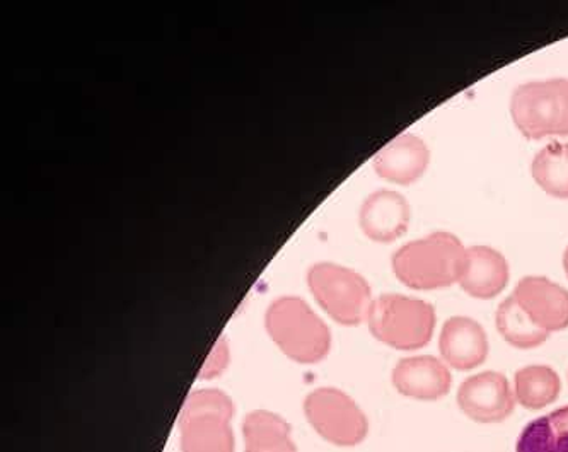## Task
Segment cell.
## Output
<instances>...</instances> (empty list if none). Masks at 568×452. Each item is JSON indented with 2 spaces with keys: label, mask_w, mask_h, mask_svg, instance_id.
<instances>
[{
  "label": "cell",
  "mask_w": 568,
  "mask_h": 452,
  "mask_svg": "<svg viewBox=\"0 0 568 452\" xmlns=\"http://www.w3.org/2000/svg\"><path fill=\"white\" fill-rule=\"evenodd\" d=\"M466 248L458 235L437 231L410 241L393 257V270L399 282L415 291L450 288L462 280Z\"/></svg>",
  "instance_id": "1"
},
{
  "label": "cell",
  "mask_w": 568,
  "mask_h": 452,
  "mask_svg": "<svg viewBox=\"0 0 568 452\" xmlns=\"http://www.w3.org/2000/svg\"><path fill=\"white\" fill-rule=\"evenodd\" d=\"M266 330L282 352L301 364L323 361L332 346L328 327L300 298H282L270 305Z\"/></svg>",
  "instance_id": "2"
},
{
  "label": "cell",
  "mask_w": 568,
  "mask_h": 452,
  "mask_svg": "<svg viewBox=\"0 0 568 452\" xmlns=\"http://www.w3.org/2000/svg\"><path fill=\"white\" fill-rule=\"evenodd\" d=\"M436 309L422 299L384 294L373 302L369 330L374 339L396 350H418L428 345L436 330Z\"/></svg>",
  "instance_id": "3"
},
{
  "label": "cell",
  "mask_w": 568,
  "mask_h": 452,
  "mask_svg": "<svg viewBox=\"0 0 568 452\" xmlns=\"http://www.w3.org/2000/svg\"><path fill=\"white\" fill-rule=\"evenodd\" d=\"M233 415V401L222 391L190 394L178 422L181 452H234Z\"/></svg>",
  "instance_id": "4"
},
{
  "label": "cell",
  "mask_w": 568,
  "mask_h": 452,
  "mask_svg": "<svg viewBox=\"0 0 568 452\" xmlns=\"http://www.w3.org/2000/svg\"><path fill=\"white\" fill-rule=\"evenodd\" d=\"M510 114L526 139L568 137V79L519 86L510 98Z\"/></svg>",
  "instance_id": "5"
},
{
  "label": "cell",
  "mask_w": 568,
  "mask_h": 452,
  "mask_svg": "<svg viewBox=\"0 0 568 452\" xmlns=\"http://www.w3.org/2000/svg\"><path fill=\"white\" fill-rule=\"evenodd\" d=\"M307 280L314 298L336 323L357 327L369 318L374 302L369 283L354 270L317 263Z\"/></svg>",
  "instance_id": "6"
},
{
  "label": "cell",
  "mask_w": 568,
  "mask_h": 452,
  "mask_svg": "<svg viewBox=\"0 0 568 452\" xmlns=\"http://www.w3.org/2000/svg\"><path fill=\"white\" fill-rule=\"evenodd\" d=\"M304 413L317 434L342 448L361 444L369 432V422L358 404L335 388L313 391L304 401Z\"/></svg>",
  "instance_id": "7"
},
{
  "label": "cell",
  "mask_w": 568,
  "mask_h": 452,
  "mask_svg": "<svg viewBox=\"0 0 568 452\" xmlns=\"http://www.w3.org/2000/svg\"><path fill=\"white\" fill-rule=\"evenodd\" d=\"M458 404L466 416L478 423H498L509 419L516 406V394L500 372L471 375L459 386Z\"/></svg>",
  "instance_id": "8"
},
{
  "label": "cell",
  "mask_w": 568,
  "mask_h": 452,
  "mask_svg": "<svg viewBox=\"0 0 568 452\" xmlns=\"http://www.w3.org/2000/svg\"><path fill=\"white\" fill-rule=\"evenodd\" d=\"M513 298L542 331L551 333L568 327V291L547 277L520 279Z\"/></svg>",
  "instance_id": "9"
},
{
  "label": "cell",
  "mask_w": 568,
  "mask_h": 452,
  "mask_svg": "<svg viewBox=\"0 0 568 452\" xmlns=\"http://www.w3.org/2000/svg\"><path fill=\"white\" fill-rule=\"evenodd\" d=\"M393 384L403 396L436 401L449 393L453 375L447 365L436 356H408L396 364Z\"/></svg>",
  "instance_id": "10"
},
{
  "label": "cell",
  "mask_w": 568,
  "mask_h": 452,
  "mask_svg": "<svg viewBox=\"0 0 568 452\" xmlns=\"http://www.w3.org/2000/svg\"><path fill=\"white\" fill-rule=\"evenodd\" d=\"M444 362L458 371L480 368L488 356V339L478 321L454 317L444 323L439 337Z\"/></svg>",
  "instance_id": "11"
},
{
  "label": "cell",
  "mask_w": 568,
  "mask_h": 452,
  "mask_svg": "<svg viewBox=\"0 0 568 452\" xmlns=\"http://www.w3.org/2000/svg\"><path fill=\"white\" fill-rule=\"evenodd\" d=\"M410 205L405 197L392 190H379L361 209V228L376 243H393L410 224Z\"/></svg>",
  "instance_id": "12"
},
{
  "label": "cell",
  "mask_w": 568,
  "mask_h": 452,
  "mask_svg": "<svg viewBox=\"0 0 568 452\" xmlns=\"http://www.w3.org/2000/svg\"><path fill=\"white\" fill-rule=\"evenodd\" d=\"M430 162V151L420 137L403 133L381 149L374 158V170L384 180L412 184L420 180Z\"/></svg>",
  "instance_id": "13"
},
{
  "label": "cell",
  "mask_w": 568,
  "mask_h": 452,
  "mask_svg": "<svg viewBox=\"0 0 568 452\" xmlns=\"http://www.w3.org/2000/svg\"><path fill=\"white\" fill-rule=\"evenodd\" d=\"M509 263L503 253L490 247L466 250V267L459 285L475 299L497 298L509 283Z\"/></svg>",
  "instance_id": "14"
},
{
  "label": "cell",
  "mask_w": 568,
  "mask_h": 452,
  "mask_svg": "<svg viewBox=\"0 0 568 452\" xmlns=\"http://www.w3.org/2000/svg\"><path fill=\"white\" fill-rule=\"evenodd\" d=\"M243 434L246 452H297L291 439V426L274 412L247 413Z\"/></svg>",
  "instance_id": "15"
},
{
  "label": "cell",
  "mask_w": 568,
  "mask_h": 452,
  "mask_svg": "<svg viewBox=\"0 0 568 452\" xmlns=\"http://www.w3.org/2000/svg\"><path fill=\"white\" fill-rule=\"evenodd\" d=\"M516 452H568V406L529 422L517 439Z\"/></svg>",
  "instance_id": "16"
},
{
  "label": "cell",
  "mask_w": 568,
  "mask_h": 452,
  "mask_svg": "<svg viewBox=\"0 0 568 452\" xmlns=\"http://www.w3.org/2000/svg\"><path fill=\"white\" fill-rule=\"evenodd\" d=\"M560 390V378L548 365H528L519 369L514 378L516 400L532 412L557 401Z\"/></svg>",
  "instance_id": "17"
},
{
  "label": "cell",
  "mask_w": 568,
  "mask_h": 452,
  "mask_svg": "<svg viewBox=\"0 0 568 452\" xmlns=\"http://www.w3.org/2000/svg\"><path fill=\"white\" fill-rule=\"evenodd\" d=\"M531 173L542 192L568 200V144L545 145L532 159Z\"/></svg>",
  "instance_id": "18"
},
{
  "label": "cell",
  "mask_w": 568,
  "mask_h": 452,
  "mask_svg": "<svg viewBox=\"0 0 568 452\" xmlns=\"http://www.w3.org/2000/svg\"><path fill=\"white\" fill-rule=\"evenodd\" d=\"M495 323L500 335L509 345L516 349H536L547 342L550 333L536 327L525 311L517 304L516 299L510 295L503 304L498 305L495 314Z\"/></svg>",
  "instance_id": "19"
},
{
  "label": "cell",
  "mask_w": 568,
  "mask_h": 452,
  "mask_svg": "<svg viewBox=\"0 0 568 452\" xmlns=\"http://www.w3.org/2000/svg\"><path fill=\"white\" fill-rule=\"evenodd\" d=\"M227 365V345L224 340L215 345L214 352L209 356L207 362L203 364L202 378H214V375L221 374Z\"/></svg>",
  "instance_id": "20"
},
{
  "label": "cell",
  "mask_w": 568,
  "mask_h": 452,
  "mask_svg": "<svg viewBox=\"0 0 568 452\" xmlns=\"http://www.w3.org/2000/svg\"><path fill=\"white\" fill-rule=\"evenodd\" d=\"M564 270H565V275H567V279H568V247L564 253Z\"/></svg>",
  "instance_id": "21"
}]
</instances>
